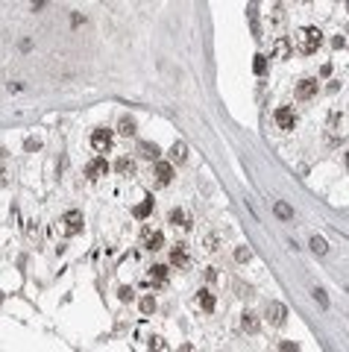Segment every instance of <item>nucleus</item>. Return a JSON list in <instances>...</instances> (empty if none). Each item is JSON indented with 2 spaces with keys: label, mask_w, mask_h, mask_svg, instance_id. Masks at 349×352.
I'll use <instances>...</instances> for the list:
<instances>
[{
  "label": "nucleus",
  "mask_w": 349,
  "mask_h": 352,
  "mask_svg": "<svg viewBox=\"0 0 349 352\" xmlns=\"http://www.w3.org/2000/svg\"><path fill=\"white\" fill-rule=\"evenodd\" d=\"M320 44H323V33H320L317 27H302V30H299V38H297L299 53H317Z\"/></svg>",
  "instance_id": "nucleus-1"
},
{
  "label": "nucleus",
  "mask_w": 349,
  "mask_h": 352,
  "mask_svg": "<svg viewBox=\"0 0 349 352\" xmlns=\"http://www.w3.org/2000/svg\"><path fill=\"white\" fill-rule=\"evenodd\" d=\"M62 232L68 235V238H73V235L82 232V212H65L62 215Z\"/></svg>",
  "instance_id": "nucleus-2"
},
{
  "label": "nucleus",
  "mask_w": 349,
  "mask_h": 352,
  "mask_svg": "<svg viewBox=\"0 0 349 352\" xmlns=\"http://www.w3.org/2000/svg\"><path fill=\"white\" fill-rule=\"evenodd\" d=\"M264 314H267V320H270L273 326H285V320H288V308H285L282 302H267Z\"/></svg>",
  "instance_id": "nucleus-3"
},
{
  "label": "nucleus",
  "mask_w": 349,
  "mask_h": 352,
  "mask_svg": "<svg viewBox=\"0 0 349 352\" xmlns=\"http://www.w3.org/2000/svg\"><path fill=\"white\" fill-rule=\"evenodd\" d=\"M273 117H276V126H279V129H294V123H297V115H294L291 106H279Z\"/></svg>",
  "instance_id": "nucleus-4"
},
{
  "label": "nucleus",
  "mask_w": 349,
  "mask_h": 352,
  "mask_svg": "<svg viewBox=\"0 0 349 352\" xmlns=\"http://www.w3.org/2000/svg\"><path fill=\"white\" fill-rule=\"evenodd\" d=\"M91 147L97 153H109V147H112V132L109 129H94L91 132Z\"/></svg>",
  "instance_id": "nucleus-5"
},
{
  "label": "nucleus",
  "mask_w": 349,
  "mask_h": 352,
  "mask_svg": "<svg viewBox=\"0 0 349 352\" xmlns=\"http://www.w3.org/2000/svg\"><path fill=\"white\" fill-rule=\"evenodd\" d=\"M106 173H109V165H106L103 156L91 159V162L85 165V176H88V179H100V176H106Z\"/></svg>",
  "instance_id": "nucleus-6"
},
{
  "label": "nucleus",
  "mask_w": 349,
  "mask_h": 352,
  "mask_svg": "<svg viewBox=\"0 0 349 352\" xmlns=\"http://www.w3.org/2000/svg\"><path fill=\"white\" fill-rule=\"evenodd\" d=\"M144 247L147 250H161L164 247V235L158 232V229H150V226H144Z\"/></svg>",
  "instance_id": "nucleus-7"
},
{
  "label": "nucleus",
  "mask_w": 349,
  "mask_h": 352,
  "mask_svg": "<svg viewBox=\"0 0 349 352\" xmlns=\"http://www.w3.org/2000/svg\"><path fill=\"white\" fill-rule=\"evenodd\" d=\"M170 264H173L176 270H185L188 264H191V258H188V247L185 244H176L173 252H170Z\"/></svg>",
  "instance_id": "nucleus-8"
},
{
  "label": "nucleus",
  "mask_w": 349,
  "mask_h": 352,
  "mask_svg": "<svg viewBox=\"0 0 349 352\" xmlns=\"http://www.w3.org/2000/svg\"><path fill=\"white\" fill-rule=\"evenodd\" d=\"M317 94V80H302V83L297 85V97L299 100H311Z\"/></svg>",
  "instance_id": "nucleus-9"
},
{
  "label": "nucleus",
  "mask_w": 349,
  "mask_h": 352,
  "mask_svg": "<svg viewBox=\"0 0 349 352\" xmlns=\"http://www.w3.org/2000/svg\"><path fill=\"white\" fill-rule=\"evenodd\" d=\"M147 282H150V285H164V282H167V267H164V264H156V267L150 270Z\"/></svg>",
  "instance_id": "nucleus-10"
},
{
  "label": "nucleus",
  "mask_w": 349,
  "mask_h": 352,
  "mask_svg": "<svg viewBox=\"0 0 349 352\" xmlns=\"http://www.w3.org/2000/svg\"><path fill=\"white\" fill-rule=\"evenodd\" d=\"M167 220H170L173 226H179V229H188V226H191V220L185 218V212H182V208H170Z\"/></svg>",
  "instance_id": "nucleus-11"
},
{
  "label": "nucleus",
  "mask_w": 349,
  "mask_h": 352,
  "mask_svg": "<svg viewBox=\"0 0 349 352\" xmlns=\"http://www.w3.org/2000/svg\"><path fill=\"white\" fill-rule=\"evenodd\" d=\"M241 329L249 332V335H252V332H258V317H255L252 311H244V314H241Z\"/></svg>",
  "instance_id": "nucleus-12"
},
{
  "label": "nucleus",
  "mask_w": 349,
  "mask_h": 352,
  "mask_svg": "<svg viewBox=\"0 0 349 352\" xmlns=\"http://www.w3.org/2000/svg\"><path fill=\"white\" fill-rule=\"evenodd\" d=\"M138 153L144 156V159H150V162H153V159H158V144H156V141H141Z\"/></svg>",
  "instance_id": "nucleus-13"
},
{
  "label": "nucleus",
  "mask_w": 349,
  "mask_h": 352,
  "mask_svg": "<svg viewBox=\"0 0 349 352\" xmlns=\"http://www.w3.org/2000/svg\"><path fill=\"white\" fill-rule=\"evenodd\" d=\"M170 159H173L176 165H182V162L188 159V147H185V141H176L173 147H170Z\"/></svg>",
  "instance_id": "nucleus-14"
},
{
  "label": "nucleus",
  "mask_w": 349,
  "mask_h": 352,
  "mask_svg": "<svg viewBox=\"0 0 349 352\" xmlns=\"http://www.w3.org/2000/svg\"><path fill=\"white\" fill-rule=\"evenodd\" d=\"M156 176H158V182H161V185H167L170 179H173V168H170L167 162H158V165H156Z\"/></svg>",
  "instance_id": "nucleus-15"
},
{
  "label": "nucleus",
  "mask_w": 349,
  "mask_h": 352,
  "mask_svg": "<svg viewBox=\"0 0 349 352\" xmlns=\"http://www.w3.org/2000/svg\"><path fill=\"white\" fill-rule=\"evenodd\" d=\"M115 168H118V173H123V176H132V173H135V162H132V159H126V156H121Z\"/></svg>",
  "instance_id": "nucleus-16"
},
{
  "label": "nucleus",
  "mask_w": 349,
  "mask_h": 352,
  "mask_svg": "<svg viewBox=\"0 0 349 352\" xmlns=\"http://www.w3.org/2000/svg\"><path fill=\"white\" fill-rule=\"evenodd\" d=\"M150 212H153V200H150V197H147V200H144V202H138V205L132 208V215H135V218H138V220H144V218H147V215H150Z\"/></svg>",
  "instance_id": "nucleus-17"
},
{
  "label": "nucleus",
  "mask_w": 349,
  "mask_h": 352,
  "mask_svg": "<svg viewBox=\"0 0 349 352\" xmlns=\"http://www.w3.org/2000/svg\"><path fill=\"white\" fill-rule=\"evenodd\" d=\"M200 308L203 311H214V294L211 291H200Z\"/></svg>",
  "instance_id": "nucleus-18"
},
{
  "label": "nucleus",
  "mask_w": 349,
  "mask_h": 352,
  "mask_svg": "<svg viewBox=\"0 0 349 352\" xmlns=\"http://www.w3.org/2000/svg\"><path fill=\"white\" fill-rule=\"evenodd\" d=\"M118 129H121L123 135H135V120H132L129 115H123L121 123H118Z\"/></svg>",
  "instance_id": "nucleus-19"
},
{
  "label": "nucleus",
  "mask_w": 349,
  "mask_h": 352,
  "mask_svg": "<svg viewBox=\"0 0 349 352\" xmlns=\"http://www.w3.org/2000/svg\"><path fill=\"white\" fill-rule=\"evenodd\" d=\"M273 212H276V218H282V220L294 218V212H291V205H288V202H276V205H273Z\"/></svg>",
  "instance_id": "nucleus-20"
},
{
  "label": "nucleus",
  "mask_w": 349,
  "mask_h": 352,
  "mask_svg": "<svg viewBox=\"0 0 349 352\" xmlns=\"http://www.w3.org/2000/svg\"><path fill=\"white\" fill-rule=\"evenodd\" d=\"M311 250H314L317 255H326V252H329V247H326V241H323L320 235H314V238H311Z\"/></svg>",
  "instance_id": "nucleus-21"
},
{
  "label": "nucleus",
  "mask_w": 349,
  "mask_h": 352,
  "mask_svg": "<svg viewBox=\"0 0 349 352\" xmlns=\"http://www.w3.org/2000/svg\"><path fill=\"white\" fill-rule=\"evenodd\" d=\"M288 50H291V44H288V38H279V41H276V59H285V56H288Z\"/></svg>",
  "instance_id": "nucleus-22"
},
{
  "label": "nucleus",
  "mask_w": 349,
  "mask_h": 352,
  "mask_svg": "<svg viewBox=\"0 0 349 352\" xmlns=\"http://www.w3.org/2000/svg\"><path fill=\"white\" fill-rule=\"evenodd\" d=\"M150 352H170V346L164 343V337H153L150 340Z\"/></svg>",
  "instance_id": "nucleus-23"
},
{
  "label": "nucleus",
  "mask_w": 349,
  "mask_h": 352,
  "mask_svg": "<svg viewBox=\"0 0 349 352\" xmlns=\"http://www.w3.org/2000/svg\"><path fill=\"white\" fill-rule=\"evenodd\" d=\"M141 311H144V314H153V311H156V300H153V297H144V300H141Z\"/></svg>",
  "instance_id": "nucleus-24"
},
{
  "label": "nucleus",
  "mask_w": 349,
  "mask_h": 352,
  "mask_svg": "<svg viewBox=\"0 0 349 352\" xmlns=\"http://www.w3.org/2000/svg\"><path fill=\"white\" fill-rule=\"evenodd\" d=\"M252 67H255V74H264V71H267V56H255Z\"/></svg>",
  "instance_id": "nucleus-25"
},
{
  "label": "nucleus",
  "mask_w": 349,
  "mask_h": 352,
  "mask_svg": "<svg viewBox=\"0 0 349 352\" xmlns=\"http://www.w3.org/2000/svg\"><path fill=\"white\" fill-rule=\"evenodd\" d=\"M118 297H121L123 302H132V300H135V294H132V288H126V285H123L121 291H118Z\"/></svg>",
  "instance_id": "nucleus-26"
},
{
  "label": "nucleus",
  "mask_w": 349,
  "mask_h": 352,
  "mask_svg": "<svg viewBox=\"0 0 349 352\" xmlns=\"http://www.w3.org/2000/svg\"><path fill=\"white\" fill-rule=\"evenodd\" d=\"M279 352H299V346L294 343V340H282V343H279Z\"/></svg>",
  "instance_id": "nucleus-27"
},
{
  "label": "nucleus",
  "mask_w": 349,
  "mask_h": 352,
  "mask_svg": "<svg viewBox=\"0 0 349 352\" xmlns=\"http://www.w3.org/2000/svg\"><path fill=\"white\" fill-rule=\"evenodd\" d=\"M314 300L320 302L323 308H329V297H326V291H320V288H317V291H314Z\"/></svg>",
  "instance_id": "nucleus-28"
},
{
  "label": "nucleus",
  "mask_w": 349,
  "mask_h": 352,
  "mask_svg": "<svg viewBox=\"0 0 349 352\" xmlns=\"http://www.w3.org/2000/svg\"><path fill=\"white\" fill-rule=\"evenodd\" d=\"M249 255H252V252L246 250V247H238V250H235V258H238V261H249Z\"/></svg>",
  "instance_id": "nucleus-29"
},
{
  "label": "nucleus",
  "mask_w": 349,
  "mask_h": 352,
  "mask_svg": "<svg viewBox=\"0 0 349 352\" xmlns=\"http://www.w3.org/2000/svg\"><path fill=\"white\" fill-rule=\"evenodd\" d=\"M176 352H197V346H194V343H182Z\"/></svg>",
  "instance_id": "nucleus-30"
},
{
  "label": "nucleus",
  "mask_w": 349,
  "mask_h": 352,
  "mask_svg": "<svg viewBox=\"0 0 349 352\" xmlns=\"http://www.w3.org/2000/svg\"><path fill=\"white\" fill-rule=\"evenodd\" d=\"M346 162H349V156H346Z\"/></svg>",
  "instance_id": "nucleus-31"
}]
</instances>
